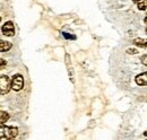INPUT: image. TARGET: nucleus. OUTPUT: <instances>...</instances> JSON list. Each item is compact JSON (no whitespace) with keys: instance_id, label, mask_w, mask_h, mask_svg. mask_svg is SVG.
Returning <instances> with one entry per match:
<instances>
[{"instance_id":"f257e3e1","label":"nucleus","mask_w":147,"mask_h":140,"mask_svg":"<svg viewBox=\"0 0 147 140\" xmlns=\"http://www.w3.org/2000/svg\"><path fill=\"white\" fill-rule=\"evenodd\" d=\"M18 135V129L15 127H5V124H1L0 128V138L1 140H8L16 138Z\"/></svg>"},{"instance_id":"f03ea898","label":"nucleus","mask_w":147,"mask_h":140,"mask_svg":"<svg viewBox=\"0 0 147 140\" xmlns=\"http://www.w3.org/2000/svg\"><path fill=\"white\" fill-rule=\"evenodd\" d=\"M11 89V80L8 76L2 75L0 78V93L1 95H6Z\"/></svg>"},{"instance_id":"7ed1b4c3","label":"nucleus","mask_w":147,"mask_h":140,"mask_svg":"<svg viewBox=\"0 0 147 140\" xmlns=\"http://www.w3.org/2000/svg\"><path fill=\"white\" fill-rule=\"evenodd\" d=\"M24 87V78L22 75H14V77L11 78V88L16 92H19L22 90Z\"/></svg>"},{"instance_id":"20e7f679","label":"nucleus","mask_w":147,"mask_h":140,"mask_svg":"<svg viewBox=\"0 0 147 140\" xmlns=\"http://www.w3.org/2000/svg\"><path fill=\"white\" fill-rule=\"evenodd\" d=\"M1 32L3 35L9 36V37L15 36V25H14V23L13 22H6L1 27Z\"/></svg>"},{"instance_id":"39448f33","label":"nucleus","mask_w":147,"mask_h":140,"mask_svg":"<svg viewBox=\"0 0 147 140\" xmlns=\"http://www.w3.org/2000/svg\"><path fill=\"white\" fill-rule=\"evenodd\" d=\"M66 66H67V70H68V76L70 78V81L75 83V72L73 69V65H71V59L69 54H66Z\"/></svg>"},{"instance_id":"423d86ee","label":"nucleus","mask_w":147,"mask_h":140,"mask_svg":"<svg viewBox=\"0 0 147 140\" xmlns=\"http://www.w3.org/2000/svg\"><path fill=\"white\" fill-rule=\"evenodd\" d=\"M135 80H136L137 85H139V86H147V71L138 75L135 78Z\"/></svg>"},{"instance_id":"0eeeda50","label":"nucleus","mask_w":147,"mask_h":140,"mask_svg":"<svg viewBox=\"0 0 147 140\" xmlns=\"http://www.w3.org/2000/svg\"><path fill=\"white\" fill-rule=\"evenodd\" d=\"M11 48V43L10 42H7V41H3L1 40L0 41V51L1 52H6V51H9Z\"/></svg>"},{"instance_id":"6e6552de","label":"nucleus","mask_w":147,"mask_h":140,"mask_svg":"<svg viewBox=\"0 0 147 140\" xmlns=\"http://www.w3.org/2000/svg\"><path fill=\"white\" fill-rule=\"evenodd\" d=\"M0 116H1V119H0V123L1 124H5V123L9 120V114L7 112H5V111H1L0 112Z\"/></svg>"},{"instance_id":"1a4fd4ad","label":"nucleus","mask_w":147,"mask_h":140,"mask_svg":"<svg viewBox=\"0 0 147 140\" xmlns=\"http://www.w3.org/2000/svg\"><path fill=\"white\" fill-rule=\"evenodd\" d=\"M134 43L136 44V45H138V46H146L147 44V40H144V38H136V40H134Z\"/></svg>"},{"instance_id":"9d476101","label":"nucleus","mask_w":147,"mask_h":140,"mask_svg":"<svg viewBox=\"0 0 147 140\" xmlns=\"http://www.w3.org/2000/svg\"><path fill=\"white\" fill-rule=\"evenodd\" d=\"M137 7H138L139 10H145V9H147V0H140V1H138Z\"/></svg>"},{"instance_id":"9b49d317","label":"nucleus","mask_w":147,"mask_h":140,"mask_svg":"<svg viewBox=\"0 0 147 140\" xmlns=\"http://www.w3.org/2000/svg\"><path fill=\"white\" fill-rule=\"evenodd\" d=\"M127 53H129V54H137V53H138V50H137V49H131V48H130V49L127 50Z\"/></svg>"},{"instance_id":"f8f14e48","label":"nucleus","mask_w":147,"mask_h":140,"mask_svg":"<svg viewBox=\"0 0 147 140\" xmlns=\"http://www.w3.org/2000/svg\"><path fill=\"white\" fill-rule=\"evenodd\" d=\"M140 61H142V63H143V65H145V66H147V54H144V55L142 57Z\"/></svg>"},{"instance_id":"ddd939ff","label":"nucleus","mask_w":147,"mask_h":140,"mask_svg":"<svg viewBox=\"0 0 147 140\" xmlns=\"http://www.w3.org/2000/svg\"><path fill=\"white\" fill-rule=\"evenodd\" d=\"M6 65H7V62L5 61V59H1V69H3Z\"/></svg>"},{"instance_id":"4468645a","label":"nucleus","mask_w":147,"mask_h":140,"mask_svg":"<svg viewBox=\"0 0 147 140\" xmlns=\"http://www.w3.org/2000/svg\"><path fill=\"white\" fill-rule=\"evenodd\" d=\"M144 22H145V24H146V25H147V17L145 18V19H144Z\"/></svg>"},{"instance_id":"2eb2a0df","label":"nucleus","mask_w":147,"mask_h":140,"mask_svg":"<svg viewBox=\"0 0 147 140\" xmlns=\"http://www.w3.org/2000/svg\"><path fill=\"white\" fill-rule=\"evenodd\" d=\"M144 135H145V136H146V137H147V130H146V131H145V132H144Z\"/></svg>"},{"instance_id":"dca6fc26","label":"nucleus","mask_w":147,"mask_h":140,"mask_svg":"<svg viewBox=\"0 0 147 140\" xmlns=\"http://www.w3.org/2000/svg\"><path fill=\"white\" fill-rule=\"evenodd\" d=\"M132 1H135V2H138V1H140V0H132Z\"/></svg>"},{"instance_id":"f3484780","label":"nucleus","mask_w":147,"mask_h":140,"mask_svg":"<svg viewBox=\"0 0 147 140\" xmlns=\"http://www.w3.org/2000/svg\"><path fill=\"white\" fill-rule=\"evenodd\" d=\"M146 34H147V28H146Z\"/></svg>"},{"instance_id":"a211bd4d","label":"nucleus","mask_w":147,"mask_h":140,"mask_svg":"<svg viewBox=\"0 0 147 140\" xmlns=\"http://www.w3.org/2000/svg\"><path fill=\"white\" fill-rule=\"evenodd\" d=\"M146 48H147V44H146Z\"/></svg>"}]
</instances>
